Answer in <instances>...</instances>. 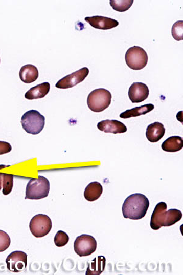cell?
I'll use <instances>...</instances> for the list:
<instances>
[{
    "instance_id": "6da1fadb",
    "label": "cell",
    "mask_w": 183,
    "mask_h": 275,
    "mask_svg": "<svg viewBox=\"0 0 183 275\" xmlns=\"http://www.w3.org/2000/svg\"><path fill=\"white\" fill-rule=\"evenodd\" d=\"M150 202L144 195L132 194L126 199L122 205V213L125 219L137 220L143 219L149 208Z\"/></svg>"
},
{
    "instance_id": "7a4b0ae2",
    "label": "cell",
    "mask_w": 183,
    "mask_h": 275,
    "mask_svg": "<svg viewBox=\"0 0 183 275\" xmlns=\"http://www.w3.org/2000/svg\"><path fill=\"white\" fill-rule=\"evenodd\" d=\"M50 192V182L45 177L38 176L28 182L26 188L25 200H41L48 197Z\"/></svg>"
},
{
    "instance_id": "3957f363",
    "label": "cell",
    "mask_w": 183,
    "mask_h": 275,
    "mask_svg": "<svg viewBox=\"0 0 183 275\" xmlns=\"http://www.w3.org/2000/svg\"><path fill=\"white\" fill-rule=\"evenodd\" d=\"M22 128L28 134L37 135L43 131L45 124V118L37 110L28 111L21 117Z\"/></svg>"
},
{
    "instance_id": "277c9868",
    "label": "cell",
    "mask_w": 183,
    "mask_h": 275,
    "mask_svg": "<svg viewBox=\"0 0 183 275\" xmlns=\"http://www.w3.org/2000/svg\"><path fill=\"white\" fill-rule=\"evenodd\" d=\"M112 94L108 90L99 88L91 92L87 97V105L94 112L99 113L108 109L111 103Z\"/></svg>"
},
{
    "instance_id": "5b68a950",
    "label": "cell",
    "mask_w": 183,
    "mask_h": 275,
    "mask_svg": "<svg viewBox=\"0 0 183 275\" xmlns=\"http://www.w3.org/2000/svg\"><path fill=\"white\" fill-rule=\"evenodd\" d=\"M148 55L146 50L141 47H130L125 54V61L132 70H141L147 65Z\"/></svg>"
},
{
    "instance_id": "8992f818",
    "label": "cell",
    "mask_w": 183,
    "mask_h": 275,
    "mask_svg": "<svg viewBox=\"0 0 183 275\" xmlns=\"http://www.w3.org/2000/svg\"><path fill=\"white\" fill-rule=\"evenodd\" d=\"M52 228V221L46 215H36L30 221V231L37 238H43L47 236Z\"/></svg>"
},
{
    "instance_id": "52a82bcc",
    "label": "cell",
    "mask_w": 183,
    "mask_h": 275,
    "mask_svg": "<svg viewBox=\"0 0 183 275\" xmlns=\"http://www.w3.org/2000/svg\"><path fill=\"white\" fill-rule=\"evenodd\" d=\"M97 243L93 236L83 235L75 240L74 250L79 257H88L96 251Z\"/></svg>"
},
{
    "instance_id": "ba28073f",
    "label": "cell",
    "mask_w": 183,
    "mask_h": 275,
    "mask_svg": "<svg viewBox=\"0 0 183 275\" xmlns=\"http://www.w3.org/2000/svg\"><path fill=\"white\" fill-rule=\"evenodd\" d=\"M89 74V69L86 67L79 69L70 75L65 76L57 82L56 87L59 89H68L81 83Z\"/></svg>"
},
{
    "instance_id": "9c48e42d",
    "label": "cell",
    "mask_w": 183,
    "mask_h": 275,
    "mask_svg": "<svg viewBox=\"0 0 183 275\" xmlns=\"http://www.w3.org/2000/svg\"><path fill=\"white\" fill-rule=\"evenodd\" d=\"M27 255L23 251H14L6 258V262L9 271L21 272L27 266Z\"/></svg>"
},
{
    "instance_id": "30bf717a",
    "label": "cell",
    "mask_w": 183,
    "mask_h": 275,
    "mask_svg": "<svg viewBox=\"0 0 183 275\" xmlns=\"http://www.w3.org/2000/svg\"><path fill=\"white\" fill-rule=\"evenodd\" d=\"M148 96L149 89L146 84L135 82L129 88L128 96L132 103L143 102L147 99Z\"/></svg>"
},
{
    "instance_id": "8fae6325",
    "label": "cell",
    "mask_w": 183,
    "mask_h": 275,
    "mask_svg": "<svg viewBox=\"0 0 183 275\" xmlns=\"http://www.w3.org/2000/svg\"><path fill=\"white\" fill-rule=\"evenodd\" d=\"M85 20L88 22L91 27L102 30H110L119 25L118 20L111 18L100 16V15L86 17Z\"/></svg>"
},
{
    "instance_id": "7c38bea8",
    "label": "cell",
    "mask_w": 183,
    "mask_h": 275,
    "mask_svg": "<svg viewBox=\"0 0 183 275\" xmlns=\"http://www.w3.org/2000/svg\"><path fill=\"white\" fill-rule=\"evenodd\" d=\"M97 128L105 133L113 134H123L127 131V128L122 122L118 120H105L98 123Z\"/></svg>"
},
{
    "instance_id": "4fadbf2b",
    "label": "cell",
    "mask_w": 183,
    "mask_h": 275,
    "mask_svg": "<svg viewBox=\"0 0 183 275\" xmlns=\"http://www.w3.org/2000/svg\"><path fill=\"white\" fill-rule=\"evenodd\" d=\"M166 210L167 204L165 202H161L156 205L151 218L150 226L151 229L157 230L163 226Z\"/></svg>"
},
{
    "instance_id": "5bb4252c",
    "label": "cell",
    "mask_w": 183,
    "mask_h": 275,
    "mask_svg": "<svg viewBox=\"0 0 183 275\" xmlns=\"http://www.w3.org/2000/svg\"><path fill=\"white\" fill-rule=\"evenodd\" d=\"M166 129L162 123L156 122L148 126L146 131L147 140L151 143H157L165 134Z\"/></svg>"
},
{
    "instance_id": "9a60e30c",
    "label": "cell",
    "mask_w": 183,
    "mask_h": 275,
    "mask_svg": "<svg viewBox=\"0 0 183 275\" xmlns=\"http://www.w3.org/2000/svg\"><path fill=\"white\" fill-rule=\"evenodd\" d=\"M50 90V84L48 82L31 88L25 94V99L27 100L40 99L45 97L49 94Z\"/></svg>"
},
{
    "instance_id": "2e32d148",
    "label": "cell",
    "mask_w": 183,
    "mask_h": 275,
    "mask_svg": "<svg viewBox=\"0 0 183 275\" xmlns=\"http://www.w3.org/2000/svg\"><path fill=\"white\" fill-rule=\"evenodd\" d=\"M39 71L35 66L27 65L21 67L19 76L21 81L26 84L32 83L39 77Z\"/></svg>"
},
{
    "instance_id": "e0dca14e",
    "label": "cell",
    "mask_w": 183,
    "mask_h": 275,
    "mask_svg": "<svg viewBox=\"0 0 183 275\" xmlns=\"http://www.w3.org/2000/svg\"><path fill=\"white\" fill-rule=\"evenodd\" d=\"M103 186L98 182L89 183L85 189L84 198L88 201L93 202L99 199L103 194Z\"/></svg>"
},
{
    "instance_id": "ac0fdd59",
    "label": "cell",
    "mask_w": 183,
    "mask_h": 275,
    "mask_svg": "<svg viewBox=\"0 0 183 275\" xmlns=\"http://www.w3.org/2000/svg\"><path fill=\"white\" fill-rule=\"evenodd\" d=\"M106 258L103 256H100L95 258L93 261L87 264V269L86 274H102L106 267Z\"/></svg>"
},
{
    "instance_id": "d6986e66",
    "label": "cell",
    "mask_w": 183,
    "mask_h": 275,
    "mask_svg": "<svg viewBox=\"0 0 183 275\" xmlns=\"http://www.w3.org/2000/svg\"><path fill=\"white\" fill-rule=\"evenodd\" d=\"M154 109L153 104L149 103L141 107H135L134 109L127 110L120 115V118L122 119L131 118L132 117H138L145 115L150 113Z\"/></svg>"
},
{
    "instance_id": "ffe728a7",
    "label": "cell",
    "mask_w": 183,
    "mask_h": 275,
    "mask_svg": "<svg viewBox=\"0 0 183 275\" xmlns=\"http://www.w3.org/2000/svg\"><path fill=\"white\" fill-rule=\"evenodd\" d=\"M162 150L169 153H176L182 150L183 147V140L181 137L173 136L169 137L163 142Z\"/></svg>"
},
{
    "instance_id": "44dd1931",
    "label": "cell",
    "mask_w": 183,
    "mask_h": 275,
    "mask_svg": "<svg viewBox=\"0 0 183 275\" xmlns=\"http://www.w3.org/2000/svg\"><path fill=\"white\" fill-rule=\"evenodd\" d=\"M182 217V214L180 210L175 209V208H172L168 211L166 210L163 226H171L180 221Z\"/></svg>"
},
{
    "instance_id": "7402d4cb",
    "label": "cell",
    "mask_w": 183,
    "mask_h": 275,
    "mask_svg": "<svg viewBox=\"0 0 183 275\" xmlns=\"http://www.w3.org/2000/svg\"><path fill=\"white\" fill-rule=\"evenodd\" d=\"M133 0H124V1H117V0H110L109 2L111 7L115 11L118 12H125L128 10L133 4Z\"/></svg>"
},
{
    "instance_id": "603a6c76",
    "label": "cell",
    "mask_w": 183,
    "mask_h": 275,
    "mask_svg": "<svg viewBox=\"0 0 183 275\" xmlns=\"http://www.w3.org/2000/svg\"><path fill=\"white\" fill-rule=\"evenodd\" d=\"M14 175L11 174L3 173V194L8 195L13 188Z\"/></svg>"
},
{
    "instance_id": "cb8c5ba5",
    "label": "cell",
    "mask_w": 183,
    "mask_h": 275,
    "mask_svg": "<svg viewBox=\"0 0 183 275\" xmlns=\"http://www.w3.org/2000/svg\"><path fill=\"white\" fill-rule=\"evenodd\" d=\"M172 34L176 40H183V21H178L173 24L172 28Z\"/></svg>"
},
{
    "instance_id": "d4e9b609",
    "label": "cell",
    "mask_w": 183,
    "mask_h": 275,
    "mask_svg": "<svg viewBox=\"0 0 183 275\" xmlns=\"http://www.w3.org/2000/svg\"><path fill=\"white\" fill-rule=\"evenodd\" d=\"M69 241V237L67 233L62 230H59L55 237L54 242L58 247H62L67 245Z\"/></svg>"
},
{
    "instance_id": "484cf974",
    "label": "cell",
    "mask_w": 183,
    "mask_h": 275,
    "mask_svg": "<svg viewBox=\"0 0 183 275\" xmlns=\"http://www.w3.org/2000/svg\"><path fill=\"white\" fill-rule=\"evenodd\" d=\"M10 245V237L7 233L0 230V252L6 251Z\"/></svg>"
},
{
    "instance_id": "4316f807",
    "label": "cell",
    "mask_w": 183,
    "mask_h": 275,
    "mask_svg": "<svg viewBox=\"0 0 183 275\" xmlns=\"http://www.w3.org/2000/svg\"><path fill=\"white\" fill-rule=\"evenodd\" d=\"M12 151V146L10 144L6 141H0V155L5 154Z\"/></svg>"
},
{
    "instance_id": "83f0119b",
    "label": "cell",
    "mask_w": 183,
    "mask_h": 275,
    "mask_svg": "<svg viewBox=\"0 0 183 275\" xmlns=\"http://www.w3.org/2000/svg\"><path fill=\"white\" fill-rule=\"evenodd\" d=\"M3 173H0V189H2L3 186Z\"/></svg>"
},
{
    "instance_id": "f1b7e54d",
    "label": "cell",
    "mask_w": 183,
    "mask_h": 275,
    "mask_svg": "<svg viewBox=\"0 0 183 275\" xmlns=\"http://www.w3.org/2000/svg\"><path fill=\"white\" fill-rule=\"evenodd\" d=\"M0 62H1V59H0Z\"/></svg>"
}]
</instances>
